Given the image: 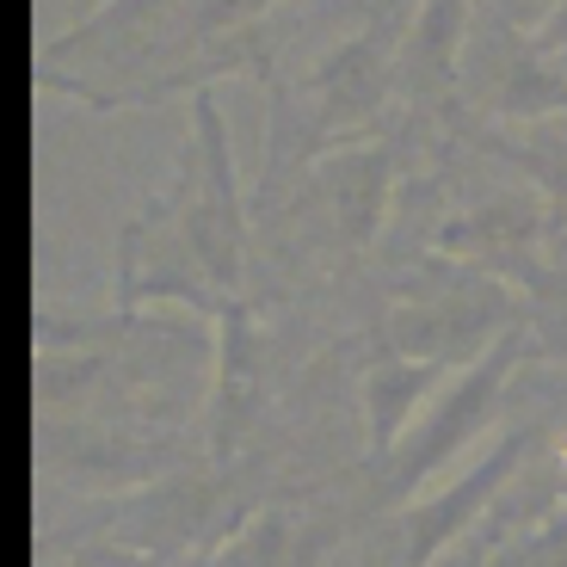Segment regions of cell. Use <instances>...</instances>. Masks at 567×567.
<instances>
[{"instance_id": "cell-3", "label": "cell", "mask_w": 567, "mask_h": 567, "mask_svg": "<svg viewBox=\"0 0 567 567\" xmlns=\"http://www.w3.org/2000/svg\"><path fill=\"white\" fill-rule=\"evenodd\" d=\"M537 50H567V0L549 13V31L537 38Z\"/></svg>"}, {"instance_id": "cell-1", "label": "cell", "mask_w": 567, "mask_h": 567, "mask_svg": "<svg viewBox=\"0 0 567 567\" xmlns=\"http://www.w3.org/2000/svg\"><path fill=\"white\" fill-rule=\"evenodd\" d=\"M463 19H468L463 0H425L420 13H413V31H408L401 62H395L401 93H439V86H451L456 50H463V38H468Z\"/></svg>"}, {"instance_id": "cell-2", "label": "cell", "mask_w": 567, "mask_h": 567, "mask_svg": "<svg viewBox=\"0 0 567 567\" xmlns=\"http://www.w3.org/2000/svg\"><path fill=\"white\" fill-rule=\"evenodd\" d=\"M444 383V364H432V358H420V364H383L377 377H370V444L383 451V444L401 439V425L413 420V408H420L432 389Z\"/></svg>"}]
</instances>
